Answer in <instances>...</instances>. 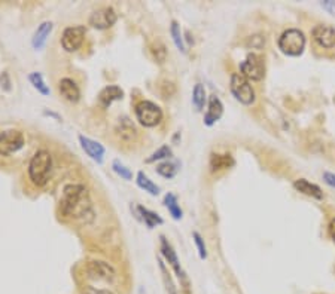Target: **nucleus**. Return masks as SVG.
<instances>
[{"instance_id": "obj_1", "label": "nucleus", "mask_w": 335, "mask_h": 294, "mask_svg": "<svg viewBox=\"0 0 335 294\" xmlns=\"http://www.w3.org/2000/svg\"><path fill=\"white\" fill-rule=\"evenodd\" d=\"M60 211L64 217L81 219L91 212V201L84 184H67L63 190Z\"/></svg>"}, {"instance_id": "obj_2", "label": "nucleus", "mask_w": 335, "mask_h": 294, "mask_svg": "<svg viewBox=\"0 0 335 294\" xmlns=\"http://www.w3.org/2000/svg\"><path fill=\"white\" fill-rule=\"evenodd\" d=\"M52 169V156L46 150H38L30 161L28 177L31 183L38 187L45 186L49 180V174Z\"/></svg>"}, {"instance_id": "obj_3", "label": "nucleus", "mask_w": 335, "mask_h": 294, "mask_svg": "<svg viewBox=\"0 0 335 294\" xmlns=\"http://www.w3.org/2000/svg\"><path fill=\"white\" fill-rule=\"evenodd\" d=\"M306 48V36L298 28H289L281 33L279 37V49L289 56H298L304 52Z\"/></svg>"}, {"instance_id": "obj_4", "label": "nucleus", "mask_w": 335, "mask_h": 294, "mask_svg": "<svg viewBox=\"0 0 335 294\" xmlns=\"http://www.w3.org/2000/svg\"><path fill=\"white\" fill-rule=\"evenodd\" d=\"M230 89H231V94L241 104L251 106V104L255 103V91L252 88L251 82L241 73H233L231 74Z\"/></svg>"}, {"instance_id": "obj_5", "label": "nucleus", "mask_w": 335, "mask_h": 294, "mask_svg": "<svg viewBox=\"0 0 335 294\" xmlns=\"http://www.w3.org/2000/svg\"><path fill=\"white\" fill-rule=\"evenodd\" d=\"M134 113H136V117L140 125L146 126V128L156 126L163 121V110L155 103L148 101V100L137 103Z\"/></svg>"}, {"instance_id": "obj_6", "label": "nucleus", "mask_w": 335, "mask_h": 294, "mask_svg": "<svg viewBox=\"0 0 335 294\" xmlns=\"http://www.w3.org/2000/svg\"><path fill=\"white\" fill-rule=\"evenodd\" d=\"M240 70L248 81H262L266 76L264 58L258 54H249L240 64Z\"/></svg>"}, {"instance_id": "obj_7", "label": "nucleus", "mask_w": 335, "mask_h": 294, "mask_svg": "<svg viewBox=\"0 0 335 294\" xmlns=\"http://www.w3.org/2000/svg\"><path fill=\"white\" fill-rule=\"evenodd\" d=\"M24 146V135L18 129L0 131V156H9Z\"/></svg>"}, {"instance_id": "obj_8", "label": "nucleus", "mask_w": 335, "mask_h": 294, "mask_svg": "<svg viewBox=\"0 0 335 294\" xmlns=\"http://www.w3.org/2000/svg\"><path fill=\"white\" fill-rule=\"evenodd\" d=\"M86 28L84 26H73L67 27L61 36V46L66 52H76L85 41Z\"/></svg>"}, {"instance_id": "obj_9", "label": "nucleus", "mask_w": 335, "mask_h": 294, "mask_svg": "<svg viewBox=\"0 0 335 294\" xmlns=\"http://www.w3.org/2000/svg\"><path fill=\"white\" fill-rule=\"evenodd\" d=\"M118 19V15L115 12V9L108 6V8H101L94 11L90 16V26H93L97 30H106L111 28Z\"/></svg>"}, {"instance_id": "obj_10", "label": "nucleus", "mask_w": 335, "mask_h": 294, "mask_svg": "<svg viewBox=\"0 0 335 294\" xmlns=\"http://www.w3.org/2000/svg\"><path fill=\"white\" fill-rule=\"evenodd\" d=\"M161 254L164 256V259L170 263V266L174 269V272H176V275L179 277V280L185 284V288H188V287H186V285H188V280H186V275H185L183 269L181 267L179 259H178V254H176V251L173 250L171 244H170L164 237H161Z\"/></svg>"}, {"instance_id": "obj_11", "label": "nucleus", "mask_w": 335, "mask_h": 294, "mask_svg": "<svg viewBox=\"0 0 335 294\" xmlns=\"http://www.w3.org/2000/svg\"><path fill=\"white\" fill-rule=\"evenodd\" d=\"M86 273L90 278L97 281H112L115 278L113 267L106 262H90L86 265Z\"/></svg>"}, {"instance_id": "obj_12", "label": "nucleus", "mask_w": 335, "mask_h": 294, "mask_svg": "<svg viewBox=\"0 0 335 294\" xmlns=\"http://www.w3.org/2000/svg\"><path fill=\"white\" fill-rule=\"evenodd\" d=\"M79 143H81V147L84 149V152L93 161H96L97 164H101L103 159H104V147L96 140H91L88 137L84 135H79Z\"/></svg>"}, {"instance_id": "obj_13", "label": "nucleus", "mask_w": 335, "mask_h": 294, "mask_svg": "<svg viewBox=\"0 0 335 294\" xmlns=\"http://www.w3.org/2000/svg\"><path fill=\"white\" fill-rule=\"evenodd\" d=\"M313 37L322 48L331 49L335 46V28L329 26H316L313 28Z\"/></svg>"}, {"instance_id": "obj_14", "label": "nucleus", "mask_w": 335, "mask_h": 294, "mask_svg": "<svg viewBox=\"0 0 335 294\" xmlns=\"http://www.w3.org/2000/svg\"><path fill=\"white\" fill-rule=\"evenodd\" d=\"M58 91L63 95V98L67 100L69 103H78L81 100V89L73 79H69V77L61 79L58 84Z\"/></svg>"}, {"instance_id": "obj_15", "label": "nucleus", "mask_w": 335, "mask_h": 294, "mask_svg": "<svg viewBox=\"0 0 335 294\" xmlns=\"http://www.w3.org/2000/svg\"><path fill=\"white\" fill-rule=\"evenodd\" d=\"M115 132L119 137V140L124 141V143H131V141L136 140V137H137V129H136L134 124L128 117L119 119Z\"/></svg>"}, {"instance_id": "obj_16", "label": "nucleus", "mask_w": 335, "mask_h": 294, "mask_svg": "<svg viewBox=\"0 0 335 294\" xmlns=\"http://www.w3.org/2000/svg\"><path fill=\"white\" fill-rule=\"evenodd\" d=\"M223 114V104L222 101L216 95H211L209 100V109L204 114V124L207 126H211L216 124Z\"/></svg>"}, {"instance_id": "obj_17", "label": "nucleus", "mask_w": 335, "mask_h": 294, "mask_svg": "<svg viewBox=\"0 0 335 294\" xmlns=\"http://www.w3.org/2000/svg\"><path fill=\"white\" fill-rule=\"evenodd\" d=\"M122 97H124V91L119 86L109 85L104 89H101V92L98 94V103L103 107H109L112 103H115L118 100H122Z\"/></svg>"}, {"instance_id": "obj_18", "label": "nucleus", "mask_w": 335, "mask_h": 294, "mask_svg": "<svg viewBox=\"0 0 335 294\" xmlns=\"http://www.w3.org/2000/svg\"><path fill=\"white\" fill-rule=\"evenodd\" d=\"M51 31H52V23H51V21H45V23H42V24L38 27L34 36H33V39H31L33 48H34V49H42L43 46H45V43H46V41H48V36L51 34Z\"/></svg>"}, {"instance_id": "obj_19", "label": "nucleus", "mask_w": 335, "mask_h": 294, "mask_svg": "<svg viewBox=\"0 0 335 294\" xmlns=\"http://www.w3.org/2000/svg\"><path fill=\"white\" fill-rule=\"evenodd\" d=\"M293 187L304 193V195L311 196V198H316V199H322L323 198V192L318 184H313V183L307 182L306 179H299V180H295L293 183Z\"/></svg>"}, {"instance_id": "obj_20", "label": "nucleus", "mask_w": 335, "mask_h": 294, "mask_svg": "<svg viewBox=\"0 0 335 294\" xmlns=\"http://www.w3.org/2000/svg\"><path fill=\"white\" fill-rule=\"evenodd\" d=\"M234 165V159L231 154H218L213 153L210 156V169L215 171H221V169L231 168Z\"/></svg>"}, {"instance_id": "obj_21", "label": "nucleus", "mask_w": 335, "mask_h": 294, "mask_svg": "<svg viewBox=\"0 0 335 294\" xmlns=\"http://www.w3.org/2000/svg\"><path fill=\"white\" fill-rule=\"evenodd\" d=\"M136 182H137V186H139L140 189H143V190L148 192L149 195H160V186H156L143 171L137 172V180H136Z\"/></svg>"}, {"instance_id": "obj_22", "label": "nucleus", "mask_w": 335, "mask_h": 294, "mask_svg": "<svg viewBox=\"0 0 335 294\" xmlns=\"http://www.w3.org/2000/svg\"><path fill=\"white\" fill-rule=\"evenodd\" d=\"M164 205H166V208L170 212V215L174 219V220H181L182 219V208L181 205H179V202H178V198L176 195H173V193H167L166 198H164Z\"/></svg>"}, {"instance_id": "obj_23", "label": "nucleus", "mask_w": 335, "mask_h": 294, "mask_svg": "<svg viewBox=\"0 0 335 294\" xmlns=\"http://www.w3.org/2000/svg\"><path fill=\"white\" fill-rule=\"evenodd\" d=\"M179 171V164L178 162H171V161H166L156 165V172L164 177V179H173Z\"/></svg>"}, {"instance_id": "obj_24", "label": "nucleus", "mask_w": 335, "mask_h": 294, "mask_svg": "<svg viewBox=\"0 0 335 294\" xmlns=\"http://www.w3.org/2000/svg\"><path fill=\"white\" fill-rule=\"evenodd\" d=\"M137 211H139V214L142 215L145 224H146L149 229L155 227L156 224H163V219H161L156 212H154V211L148 210V208H145V207H137Z\"/></svg>"}, {"instance_id": "obj_25", "label": "nucleus", "mask_w": 335, "mask_h": 294, "mask_svg": "<svg viewBox=\"0 0 335 294\" xmlns=\"http://www.w3.org/2000/svg\"><path fill=\"white\" fill-rule=\"evenodd\" d=\"M28 81H30V84L33 85V88L38 91V92H41L42 95H49V88H48V85L45 84V81H43L42 74L41 73H38V71H33V73H30V76H28Z\"/></svg>"}, {"instance_id": "obj_26", "label": "nucleus", "mask_w": 335, "mask_h": 294, "mask_svg": "<svg viewBox=\"0 0 335 294\" xmlns=\"http://www.w3.org/2000/svg\"><path fill=\"white\" fill-rule=\"evenodd\" d=\"M192 104L197 112H201L206 104V89L201 84H197L192 91Z\"/></svg>"}, {"instance_id": "obj_27", "label": "nucleus", "mask_w": 335, "mask_h": 294, "mask_svg": "<svg viewBox=\"0 0 335 294\" xmlns=\"http://www.w3.org/2000/svg\"><path fill=\"white\" fill-rule=\"evenodd\" d=\"M170 33H171V37H173V42L178 46V49L182 51L183 54L188 51L186 49V45H185V39H183V34L181 31V26L178 24V21H171V27H170Z\"/></svg>"}, {"instance_id": "obj_28", "label": "nucleus", "mask_w": 335, "mask_h": 294, "mask_svg": "<svg viewBox=\"0 0 335 294\" xmlns=\"http://www.w3.org/2000/svg\"><path fill=\"white\" fill-rule=\"evenodd\" d=\"M151 54L158 64H163L167 60V48L161 41H155L151 45Z\"/></svg>"}, {"instance_id": "obj_29", "label": "nucleus", "mask_w": 335, "mask_h": 294, "mask_svg": "<svg viewBox=\"0 0 335 294\" xmlns=\"http://www.w3.org/2000/svg\"><path fill=\"white\" fill-rule=\"evenodd\" d=\"M173 156V152L168 146H161L158 150H155L154 153L151 154L146 162L148 164H152V162H156V161H163V159H167V158H171Z\"/></svg>"}, {"instance_id": "obj_30", "label": "nucleus", "mask_w": 335, "mask_h": 294, "mask_svg": "<svg viewBox=\"0 0 335 294\" xmlns=\"http://www.w3.org/2000/svg\"><path fill=\"white\" fill-rule=\"evenodd\" d=\"M112 168H113V171H115L121 179H124V180H131V179H133V172L130 171V168H127L126 165H122L119 161H115L113 165H112Z\"/></svg>"}, {"instance_id": "obj_31", "label": "nucleus", "mask_w": 335, "mask_h": 294, "mask_svg": "<svg viewBox=\"0 0 335 294\" xmlns=\"http://www.w3.org/2000/svg\"><path fill=\"white\" fill-rule=\"evenodd\" d=\"M192 237H194V241H196L200 257H201V259H206V257H207V248H206V244H204V239H203V237H201L198 232H194V233H192Z\"/></svg>"}, {"instance_id": "obj_32", "label": "nucleus", "mask_w": 335, "mask_h": 294, "mask_svg": "<svg viewBox=\"0 0 335 294\" xmlns=\"http://www.w3.org/2000/svg\"><path fill=\"white\" fill-rule=\"evenodd\" d=\"M160 88H161V94L166 98L171 97L176 92V86L171 84V82H168V81H164L163 84L160 85Z\"/></svg>"}, {"instance_id": "obj_33", "label": "nucleus", "mask_w": 335, "mask_h": 294, "mask_svg": "<svg viewBox=\"0 0 335 294\" xmlns=\"http://www.w3.org/2000/svg\"><path fill=\"white\" fill-rule=\"evenodd\" d=\"M160 267H161V270H163V273H164V281H166V285H167L168 293L176 294L174 285H173V282H171L170 277H168V273H167V270H166V266H164V263H161V262H160Z\"/></svg>"}, {"instance_id": "obj_34", "label": "nucleus", "mask_w": 335, "mask_h": 294, "mask_svg": "<svg viewBox=\"0 0 335 294\" xmlns=\"http://www.w3.org/2000/svg\"><path fill=\"white\" fill-rule=\"evenodd\" d=\"M321 6L331 15H335V2H332V0H325V2H321Z\"/></svg>"}, {"instance_id": "obj_35", "label": "nucleus", "mask_w": 335, "mask_h": 294, "mask_svg": "<svg viewBox=\"0 0 335 294\" xmlns=\"http://www.w3.org/2000/svg\"><path fill=\"white\" fill-rule=\"evenodd\" d=\"M323 182L326 183L328 186H331V187H334L335 189V174L334 172H323Z\"/></svg>"}, {"instance_id": "obj_36", "label": "nucleus", "mask_w": 335, "mask_h": 294, "mask_svg": "<svg viewBox=\"0 0 335 294\" xmlns=\"http://www.w3.org/2000/svg\"><path fill=\"white\" fill-rule=\"evenodd\" d=\"M85 294H113L109 290H96V288H88Z\"/></svg>"}, {"instance_id": "obj_37", "label": "nucleus", "mask_w": 335, "mask_h": 294, "mask_svg": "<svg viewBox=\"0 0 335 294\" xmlns=\"http://www.w3.org/2000/svg\"><path fill=\"white\" fill-rule=\"evenodd\" d=\"M329 235H331V238L335 242V219H332L331 223H329Z\"/></svg>"}]
</instances>
